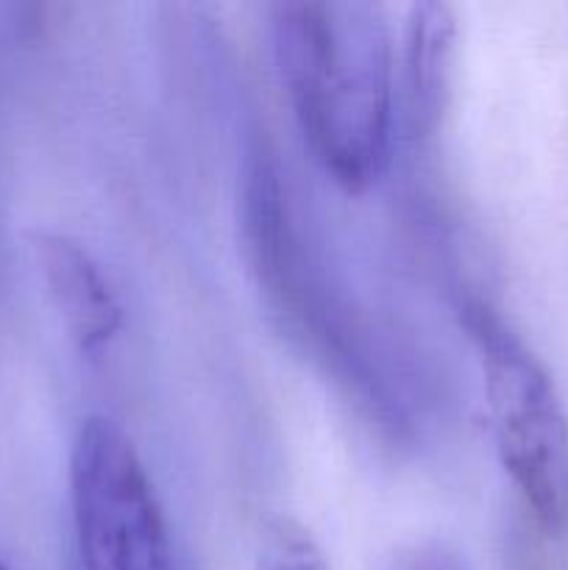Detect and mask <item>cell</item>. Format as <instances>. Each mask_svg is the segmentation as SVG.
Returning <instances> with one entry per match:
<instances>
[{
    "mask_svg": "<svg viewBox=\"0 0 568 570\" xmlns=\"http://www.w3.org/2000/svg\"><path fill=\"white\" fill-rule=\"evenodd\" d=\"M273 53L298 131L345 193L379 181L393 139L395 56L379 3L273 6Z\"/></svg>",
    "mask_w": 568,
    "mask_h": 570,
    "instance_id": "1",
    "label": "cell"
},
{
    "mask_svg": "<svg viewBox=\"0 0 568 570\" xmlns=\"http://www.w3.org/2000/svg\"><path fill=\"white\" fill-rule=\"evenodd\" d=\"M496 454L538 527L568 529V417L538 356L482 304L466 306Z\"/></svg>",
    "mask_w": 568,
    "mask_h": 570,
    "instance_id": "2",
    "label": "cell"
},
{
    "mask_svg": "<svg viewBox=\"0 0 568 570\" xmlns=\"http://www.w3.org/2000/svg\"><path fill=\"white\" fill-rule=\"evenodd\" d=\"M70 501L84 570H178L173 534L145 462L109 417L81 423Z\"/></svg>",
    "mask_w": 568,
    "mask_h": 570,
    "instance_id": "3",
    "label": "cell"
},
{
    "mask_svg": "<svg viewBox=\"0 0 568 570\" xmlns=\"http://www.w3.org/2000/svg\"><path fill=\"white\" fill-rule=\"evenodd\" d=\"M31 254L61 328L81 354L104 348L123 326V306L87 248L65 234L37 232Z\"/></svg>",
    "mask_w": 568,
    "mask_h": 570,
    "instance_id": "4",
    "label": "cell"
},
{
    "mask_svg": "<svg viewBox=\"0 0 568 570\" xmlns=\"http://www.w3.org/2000/svg\"><path fill=\"white\" fill-rule=\"evenodd\" d=\"M457 20L451 6L415 3L404 26V98L407 120L415 137L434 131L443 115L451 83V59H454Z\"/></svg>",
    "mask_w": 568,
    "mask_h": 570,
    "instance_id": "5",
    "label": "cell"
},
{
    "mask_svg": "<svg viewBox=\"0 0 568 570\" xmlns=\"http://www.w3.org/2000/svg\"><path fill=\"white\" fill-rule=\"evenodd\" d=\"M256 570H332V566L298 521L278 515L262 532Z\"/></svg>",
    "mask_w": 568,
    "mask_h": 570,
    "instance_id": "6",
    "label": "cell"
},
{
    "mask_svg": "<svg viewBox=\"0 0 568 570\" xmlns=\"http://www.w3.org/2000/svg\"><path fill=\"white\" fill-rule=\"evenodd\" d=\"M382 570H471L466 557L451 543L438 538L412 540L399 546L393 554L384 560Z\"/></svg>",
    "mask_w": 568,
    "mask_h": 570,
    "instance_id": "7",
    "label": "cell"
}]
</instances>
